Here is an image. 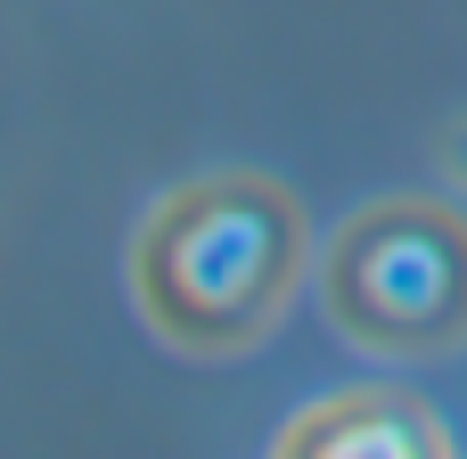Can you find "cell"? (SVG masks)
I'll list each match as a JSON object with an SVG mask.
<instances>
[{"instance_id": "1", "label": "cell", "mask_w": 467, "mask_h": 459, "mask_svg": "<svg viewBox=\"0 0 467 459\" xmlns=\"http://www.w3.org/2000/svg\"><path fill=\"white\" fill-rule=\"evenodd\" d=\"M304 205L263 172H205L148 205L131 238V304L181 353H246L304 279Z\"/></svg>"}, {"instance_id": "2", "label": "cell", "mask_w": 467, "mask_h": 459, "mask_svg": "<svg viewBox=\"0 0 467 459\" xmlns=\"http://www.w3.org/2000/svg\"><path fill=\"white\" fill-rule=\"evenodd\" d=\"M320 296L369 353H451L467 337V222L419 197L361 205L320 255Z\"/></svg>"}, {"instance_id": "3", "label": "cell", "mask_w": 467, "mask_h": 459, "mask_svg": "<svg viewBox=\"0 0 467 459\" xmlns=\"http://www.w3.org/2000/svg\"><path fill=\"white\" fill-rule=\"evenodd\" d=\"M279 452H296V459H345V452L443 459V452H451V435L435 427V411H427V402H410V394H386V386H361V394L312 402V411H304V419L279 435Z\"/></svg>"}, {"instance_id": "4", "label": "cell", "mask_w": 467, "mask_h": 459, "mask_svg": "<svg viewBox=\"0 0 467 459\" xmlns=\"http://www.w3.org/2000/svg\"><path fill=\"white\" fill-rule=\"evenodd\" d=\"M451 172H460V181H467V123H460V131H451Z\"/></svg>"}]
</instances>
